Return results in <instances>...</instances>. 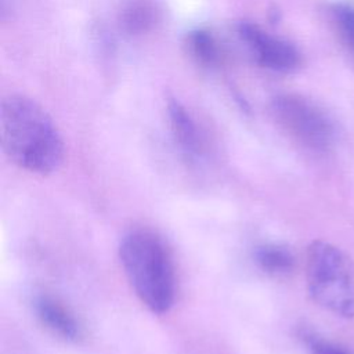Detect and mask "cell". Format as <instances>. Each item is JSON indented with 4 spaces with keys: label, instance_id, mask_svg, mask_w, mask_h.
<instances>
[{
    "label": "cell",
    "instance_id": "cell-1",
    "mask_svg": "<svg viewBox=\"0 0 354 354\" xmlns=\"http://www.w3.org/2000/svg\"><path fill=\"white\" fill-rule=\"evenodd\" d=\"M3 152L18 167L46 176L59 169L65 145L48 112L33 98L10 94L0 105Z\"/></svg>",
    "mask_w": 354,
    "mask_h": 354
},
{
    "label": "cell",
    "instance_id": "cell-2",
    "mask_svg": "<svg viewBox=\"0 0 354 354\" xmlns=\"http://www.w3.org/2000/svg\"><path fill=\"white\" fill-rule=\"evenodd\" d=\"M119 260L141 303L155 314L167 313L174 301L176 279L163 242L149 231H130L120 241Z\"/></svg>",
    "mask_w": 354,
    "mask_h": 354
},
{
    "label": "cell",
    "instance_id": "cell-3",
    "mask_svg": "<svg viewBox=\"0 0 354 354\" xmlns=\"http://www.w3.org/2000/svg\"><path fill=\"white\" fill-rule=\"evenodd\" d=\"M307 289L311 299L343 318H354V266L336 246L314 241L307 249Z\"/></svg>",
    "mask_w": 354,
    "mask_h": 354
},
{
    "label": "cell",
    "instance_id": "cell-4",
    "mask_svg": "<svg viewBox=\"0 0 354 354\" xmlns=\"http://www.w3.org/2000/svg\"><path fill=\"white\" fill-rule=\"evenodd\" d=\"M277 126L296 144L313 152L328 151L335 141V127L328 115L311 100L296 93H282L270 102Z\"/></svg>",
    "mask_w": 354,
    "mask_h": 354
},
{
    "label": "cell",
    "instance_id": "cell-5",
    "mask_svg": "<svg viewBox=\"0 0 354 354\" xmlns=\"http://www.w3.org/2000/svg\"><path fill=\"white\" fill-rule=\"evenodd\" d=\"M235 32L250 58L260 68L277 73H290L300 68L301 54L289 40L250 21H239Z\"/></svg>",
    "mask_w": 354,
    "mask_h": 354
},
{
    "label": "cell",
    "instance_id": "cell-6",
    "mask_svg": "<svg viewBox=\"0 0 354 354\" xmlns=\"http://www.w3.org/2000/svg\"><path fill=\"white\" fill-rule=\"evenodd\" d=\"M115 19L118 29L124 36L144 37L160 26L163 7L160 0H118Z\"/></svg>",
    "mask_w": 354,
    "mask_h": 354
},
{
    "label": "cell",
    "instance_id": "cell-7",
    "mask_svg": "<svg viewBox=\"0 0 354 354\" xmlns=\"http://www.w3.org/2000/svg\"><path fill=\"white\" fill-rule=\"evenodd\" d=\"M167 119L181 155L188 162H196L203 153V140L196 120L177 98L167 100Z\"/></svg>",
    "mask_w": 354,
    "mask_h": 354
},
{
    "label": "cell",
    "instance_id": "cell-8",
    "mask_svg": "<svg viewBox=\"0 0 354 354\" xmlns=\"http://www.w3.org/2000/svg\"><path fill=\"white\" fill-rule=\"evenodd\" d=\"M33 307L40 322L54 335L68 342H77L82 337V326L73 314L54 297L41 295L36 297Z\"/></svg>",
    "mask_w": 354,
    "mask_h": 354
},
{
    "label": "cell",
    "instance_id": "cell-9",
    "mask_svg": "<svg viewBox=\"0 0 354 354\" xmlns=\"http://www.w3.org/2000/svg\"><path fill=\"white\" fill-rule=\"evenodd\" d=\"M184 47L189 58L203 69H216L224 61V50L217 36L206 28L187 32Z\"/></svg>",
    "mask_w": 354,
    "mask_h": 354
},
{
    "label": "cell",
    "instance_id": "cell-10",
    "mask_svg": "<svg viewBox=\"0 0 354 354\" xmlns=\"http://www.w3.org/2000/svg\"><path fill=\"white\" fill-rule=\"evenodd\" d=\"M254 259L259 267L268 275L285 277L295 267L292 252L278 243H264L254 252Z\"/></svg>",
    "mask_w": 354,
    "mask_h": 354
},
{
    "label": "cell",
    "instance_id": "cell-11",
    "mask_svg": "<svg viewBox=\"0 0 354 354\" xmlns=\"http://www.w3.org/2000/svg\"><path fill=\"white\" fill-rule=\"evenodd\" d=\"M329 17L339 39L354 53V4L343 1L332 4Z\"/></svg>",
    "mask_w": 354,
    "mask_h": 354
},
{
    "label": "cell",
    "instance_id": "cell-12",
    "mask_svg": "<svg viewBox=\"0 0 354 354\" xmlns=\"http://www.w3.org/2000/svg\"><path fill=\"white\" fill-rule=\"evenodd\" d=\"M306 340L314 354H347V351H344L336 346H332L328 342H324L313 335H306Z\"/></svg>",
    "mask_w": 354,
    "mask_h": 354
}]
</instances>
